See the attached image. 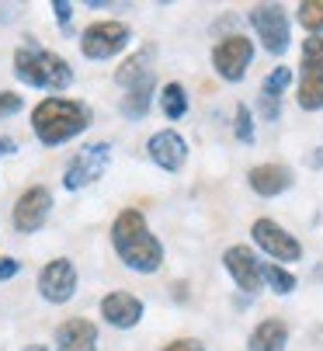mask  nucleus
<instances>
[{"label": "nucleus", "instance_id": "nucleus-7", "mask_svg": "<svg viewBox=\"0 0 323 351\" xmlns=\"http://www.w3.org/2000/svg\"><path fill=\"white\" fill-rule=\"evenodd\" d=\"M250 60H254V42L247 35H226L212 45V70L230 84L243 80Z\"/></svg>", "mask_w": 323, "mask_h": 351}, {"label": "nucleus", "instance_id": "nucleus-24", "mask_svg": "<svg viewBox=\"0 0 323 351\" xmlns=\"http://www.w3.org/2000/svg\"><path fill=\"white\" fill-rule=\"evenodd\" d=\"M233 132H237V139H240L243 146H250V143H254V115H250V108H247V105H237Z\"/></svg>", "mask_w": 323, "mask_h": 351}, {"label": "nucleus", "instance_id": "nucleus-9", "mask_svg": "<svg viewBox=\"0 0 323 351\" xmlns=\"http://www.w3.org/2000/svg\"><path fill=\"white\" fill-rule=\"evenodd\" d=\"M250 237H254V243L264 250V254H267V258H275V261L292 265V261L302 258V243H299L285 226H278L275 219H254Z\"/></svg>", "mask_w": 323, "mask_h": 351}, {"label": "nucleus", "instance_id": "nucleus-6", "mask_svg": "<svg viewBox=\"0 0 323 351\" xmlns=\"http://www.w3.org/2000/svg\"><path fill=\"white\" fill-rule=\"evenodd\" d=\"M132 28L125 21H94L80 35V53L87 60H112L129 45Z\"/></svg>", "mask_w": 323, "mask_h": 351}, {"label": "nucleus", "instance_id": "nucleus-15", "mask_svg": "<svg viewBox=\"0 0 323 351\" xmlns=\"http://www.w3.org/2000/svg\"><path fill=\"white\" fill-rule=\"evenodd\" d=\"M101 317L112 327H119V330H129V327H136L143 320V303L132 292H108L101 299Z\"/></svg>", "mask_w": 323, "mask_h": 351}, {"label": "nucleus", "instance_id": "nucleus-13", "mask_svg": "<svg viewBox=\"0 0 323 351\" xmlns=\"http://www.w3.org/2000/svg\"><path fill=\"white\" fill-rule=\"evenodd\" d=\"M49 209H52L49 188H42V184L28 188L18 202H14V230H18V233H35V230H42L45 219H49Z\"/></svg>", "mask_w": 323, "mask_h": 351}, {"label": "nucleus", "instance_id": "nucleus-5", "mask_svg": "<svg viewBox=\"0 0 323 351\" xmlns=\"http://www.w3.org/2000/svg\"><path fill=\"white\" fill-rule=\"evenodd\" d=\"M299 108H302V112H320V108H323V35H309V38L302 42Z\"/></svg>", "mask_w": 323, "mask_h": 351}, {"label": "nucleus", "instance_id": "nucleus-28", "mask_svg": "<svg viewBox=\"0 0 323 351\" xmlns=\"http://www.w3.org/2000/svg\"><path fill=\"white\" fill-rule=\"evenodd\" d=\"M70 11H73V4H67V0H52V14L60 18L63 32H70Z\"/></svg>", "mask_w": 323, "mask_h": 351}, {"label": "nucleus", "instance_id": "nucleus-26", "mask_svg": "<svg viewBox=\"0 0 323 351\" xmlns=\"http://www.w3.org/2000/svg\"><path fill=\"white\" fill-rule=\"evenodd\" d=\"M21 97L14 94V90H0V119H11V115H18L21 112Z\"/></svg>", "mask_w": 323, "mask_h": 351}, {"label": "nucleus", "instance_id": "nucleus-11", "mask_svg": "<svg viewBox=\"0 0 323 351\" xmlns=\"http://www.w3.org/2000/svg\"><path fill=\"white\" fill-rule=\"evenodd\" d=\"M38 292H42L45 303H56V306L70 303L73 292H77V268H73V261L70 258L49 261L42 268V275H38Z\"/></svg>", "mask_w": 323, "mask_h": 351}, {"label": "nucleus", "instance_id": "nucleus-2", "mask_svg": "<svg viewBox=\"0 0 323 351\" xmlns=\"http://www.w3.org/2000/svg\"><path fill=\"white\" fill-rule=\"evenodd\" d=\"M91 125V108L70 97H45L32 108V129L42 146H63Z\"/></svg>", "mask_w": 323, "mask_h": 351}, {"label": "nucleus", "instance_id": "nucleus-4", "mask_svg": "<svg viewBox=\"0 0 323 351\" xmlns=\"http://www.w3.org/2000/svg\"><path fill=\"white\" fill-rule=\"evenodd\" d=\"M247 21L257 32V42L272 56H282L285 49H289V42H292V21H289L285 8H278V4H254L247 11Z\"/></svg>", "mask_w": 323, "mask_h": 351}, {"label": "nucleus", "instance_id": "nucleus-23", "mask_svg": "<svg viewBox=\"0 0 323 351\" xmlns=\"http://www.w3.org/2000/svg\"><path fill=\"white\" fill-rule=\"evenodd\" d=\"M289 84H292V70H289V66H275L272 73H267V77H264V84H261V90H264V94H275V97H282Z\"/></svg>", "mask_w": 323, "mask_h": 351}, {"label": "nucleus", "instance_id": "nucleus-27", "mask_svg": "<svg viewBox=\"0 0 323 351\" xmlns=\"http://www.w3.org/2000/svg\"><path fill=\"white\" fill-rule=\"evenodd\" d=\"M160 351H205V344H202V341H195V337H178V341L164 344Z\"/></svg>", "mask_w": 323, "mask_h": 351}, {"label": "nucleus", "instance_id": "nucleus-14", "mask_svg": "<svg viewBox=\"0 0 323 351\" xmlns=\"http://www.w3.org/2000/svg\"><path fill=\"white\" fill-rule=\"evenodd\" d=\"M247 181H250V191H257L261 198H275L296 184V174L285 164H257L247 171Z\"/></svg>", "mask_w": 323, "mask_h": 351}, {"label": "nucleus", "instance_id": "nucleus-18", "mask_svg": "<svg viewBox=\"0 0 323 351\" xmlns=\"http://www.w3.org/2000/svg\"><path fill=\"white\" fill-rule=\"evenodd\" d=\"M149 63H153V45H143V53H136V56H129V60L122 63V70L115 73V80H119L125 90L149 87V84H156V80H153Z\"/></svg>", "mask_w": 323, "mask_h": 351}, {"label": "nucleus", "instance_id": "nucleus-10", "mask_svg": "<svg viewBox=\"0 0 323 351\" xmlns=\"http://www.w3.org/2000/svg\"><path fill=\"white\" fill-rule=\"evenodd\" d=\"M223 268L230 271V278L237 282L240 292L247 295H257L261 285H264V265L257 261V254L247 247V243H237V247H226L223 250Z\"/></svg>", "mask_w": 323, "mask_h": 351}, {"label": "nucleus", "instance_id": "nucleus-3", "mask_svg": "<svg viewBox=\"0 0 323 351\" xmlns=\"http://www.w3.org/2000/svg\"><path fill=\"white\" fill-rule=\"evenodd\" d=\"M14 77L38 90H67L73 84V70L60 53H49L38 42H25L14 53Z\"/></svg>", "mask_w": 323, "mask_h": 351}, {"label": "nucleus", "instance_id": "nucleus-1", "mask_svg": "<svg viewBox=\"0 0 323 351\" xmlns=\"http://www.w3.org/2000/svg\"><path fill=\"white\" fill-rule=\"evenodd\" d=\"M112 243H115V254L122 258V265L139 275H153L164 265V247H160V240L146 226V216L139 209L119 213V219L112 223Z\"/></svg>", "mask_w": 323, "mask_h": 351}, {"label": "nucleus", "instance_id": "nucleus-29", "mask_svg": "<svg viewBox=\"0 0 323 351\" xmlns=\"http://www.w3.org/2000/svg\"><path fill=\"white\" fill-rule=\"evenodd\" d=\"M21 271V261L18 258H0V282H8Z\"/></svg>", "mask_w": 323, "mask_h": 351}, {"label": "nucleus", "instance_id": "nucleus-17", "mask_svg": "<svg viewBox=\"0 0 323 351\" xmlns=\"http://www.w3.org/2000/svg\"><path fill=\"white\" fill-rule=\"evenodd\" d=\"M285 344H289V324L278 317H267L250 330L247 351H285Z\"/></svg>", "mask_w": 323, "mask_h": 351}, {"label": "nucleus", "instance_id": "nucleus-20", "mask_svg": "<svg viewBox=\"0 0 323 351\" xmlns=\"http://www.w3.org/2000/svg\"><path fill=\"white\" fill-rule=\"evenodd\" d=\"M296 18L309 35H323V0H302L296 8Z\"/></svg>", "mask_w": 323, "mask_h": 351}, {"label": "nucleus", "instance_id": "nucleus-25", "mask_svg": "<svg viewBox=\"0 0 323 351\" xmlns=\"http://www.w3.org/2000/svg\"><path fill=\"white\" fill-rule=\"evenodd\" d=\"M257 112H261L264 122H278V115H282V97L261 90V97H257Z\"/></svg>", "mask_w": 323, "mask_h": 351}, {"label": "nucleus", "instance_id": "nucleus-16", "mask_svg": "<svg viewBox=\"0 0 323 351\" xmlns=\"http://www.w3.org/2000/svg\"><path fill=\"white\" fill-rule=\"evenodd\" d=\"M56 348L60 351H97V327L84 317L63 320L56 327Z\"/></svg>", "mask_w": 323, "mask_h": 351}, {"label": "nucleus", "instance_id": "nucleus-32", "mask_svg": "<svg viewBox=\"0 0 323 351\" xmlns=\"http://www.w3.org/2000/svg\"><path fill=\"white\" fill-rule=\"evenodd\" d=\"M21 351H49L45 344H28V348H21Z\"/></svg>", "mask_w": 323, "mask_h": 351}, {"label": "nucleus", "instance_id": "nucleus-31", "mask_svg": "<svg viewBox=\"0 0 323 351\" xmlns=\"http://www.w3.org/2000/svg\"><path fill=\"white\" fill-rule=\"evenodd\" d=\"M309 167H323V149H316V157H309Z\"/></svg>", "mask_w": 323, "mask_h": 351}, {"label": "nucleus", "instance_id": "nucleus-19", "mask_svg": "<svg viewBox=\"0 0 323 351\" xmlns=\"http://www.w3.org/2000/svg\"><path fill=\"white\" fill-rule=\"evenodd\" d=\"M160 112H164L171 122L188 115V90H184V84H178V80L164 84V90H160Z\"/></svg>", "mask_w": 323, "mask_h": 351}, {"label": "nucleus", "instance_id": "nucleus-8", "mask_svg": "<svg viewBox=\"0 0 323 351\" xmlns=\"http://www.w3.org/2000/svg\"><path fill=\"white\" fill-rule=\"evenodd\" d=\"M108 164H112V146H108V143H91V146H84L80 154L67 164L63 188H67V191H80V188L94 184V181L108 171Z\"/></svg>", "mask_w": 323, "mask_h": 351}, {"label": "nucleus", "instance_id": "nucleus-22", "mask_svg": "<svg viewBox=\"0 0 323 351\" xmlns=\"http://www.w3.org/2000/svg\"><path fill=\"white\" fill-rule=\"evenodd\" d=\"M264 282L272 285L278 295H289V292H296V285H299V278H296L292 271H285L282 265H264Z\"/></svg>", "mask_w": 323, "mask_h": 351}, {"label": "nucleus", "instance_id": "nucleus-12", "mask_svg": "<svg viewBox=\"0 0 323 351\" xmlns=\"http://www.w3.org/2000/svg\"><path fill=\"white\" fill-rule=\"evenodd\" d=\"M146 154H149V160H153L160 171L174 174V171H181L184 160H188V143H184V136L174 132V129H160V132L149 136Z\"/></svg>", "mask_w": 323, "mask_h": 351}, {"label": "nucleus", "instance_id": "nucleus-30", "mask_svg": "<svg viewBox=\"0 0 323 351\" xmlns=\"http://www.w3.org/2000/svg\"><path fill=\"white\" fill-rule=\"evenodd\" d=\"M14 149H18V143H14L11 136H0V157H11Z\"/></svg>", "mask_w": 323, "mask_h": 351}, {"label": "nucleus", "instance_id": "nucleus-21", "mask_svg": "<svg viewBox=\"0 0 323 351\" xmlns=\"http://www.w3.org/2000/svg\"><path fill=\"white\" fill-rule=\"evenodd\" d=\"M149 97H153V84H149V87H139V90H129V94L122 97V115H125V119H146Z\"/></svg>", "mask_w": 323, "mask_h": 351}]
</instances>
